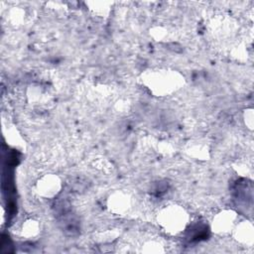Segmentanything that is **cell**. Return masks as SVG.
I'll use <instances>...</instances> for the list:
<instances>
[{
  "label": "cell",
  "instance_id": "10",
  "mask_svg": "<svg viewBox=\"0 0 254 254\" xmlns=\"http://www.w3.org/2000/svg\"><path fill=\"white\" fill-rule=\"evenodd\" d=\"M187 152L190 156L200 160H205L208 157V147L202 142H193L190 144L187 148Z\"/></svg>",
  "mask_w": 254,
  "mask_h": 254
},
{
  "label": "cell",
  "instance_id": "7",
  "mask_svg": "<svg viewBox=\"0 0 254 254\" xmlns=\"http://www.w3.org/2000/svg\"><path fill=\"white\" fill-rule=\"evenodd\" d=\"M234 238L241 244L251 246L254 242L253 225L249 221H241L235 224L232 229Z\"/></svg>",
  "mask_w": 254,
  "mask_h": 254
},
{
  "label": "cell",
  "instance_id": "14",
  "mask_svg": "<svg viewBox=\"0 0 254 254\" xmlns=\"http://www.w3.org/2000/svg\"><path fill=\"white\" fill-rule=\"evenodd\" d=\"M239 166H240V168H243L245 165H239ZM244 169H245V168H244ZM245 173H246V174H248V169H247V168L245 169Z\"/></svg>",
  "mask_w": 254,
  "mask_h": 254
},
{
  "label": "cell",
  "instance_id": "3",
  "mask_svg": "<svg viewBox=\"0 0 254 254\" xmlns=\"http://www.w3.org/2000/svg\"><path fill=\"white\" fill-rule=\"evenodd\" d=\"M107 208L116 215H127L133 209L134 198L125 190H115L107 198Z\"/></svg>",
  "mask_w": 254,
  "mask_h": 254
},
{
  "label": "cell",
  "instance_id": "12",
  "mask_svg": "<svg viewBox=\"0 0 254 254\" xmlns=\"http://www.w3.org/2000/svg\"><path fill=\"white\" fill-rule=\"evenodd\" d=\"M152 36L157 41H163L165 38H168V31L163 27H155L152 29Z\"/></svg>",
  "mask_w": 254,
  "mask_h": 254
},
{
  "label": "cell",
  "instance_id": "13",
  "mask_svg": "<svg viewBox=\"0 0 254 254\" xmlns=\"http://www.w3.org/2000/svg\"><path fill=\"white\" fill-rule=\"evenodd\" d=\"M244 120H245V124L247 125V127L249 129L253 128V110L252 109H247L245 110L244 113Z\"/></svg>",
  "mask_w": 254,
  "mask_h": 254
},
{
  "label": "cell",
  "instance_id": "4",
  "mask_svg": "<svg viewBox=\"0 0 254 254\" xmlns=\"http://www.w3.org/2000/svg\"><path fill=\"white\" fill-rule=\"evenodd\" d=\"M35 192L44 198H53L59 194L62 189V181L55 174L42 176L35 184Z\"/></svg>",
  "mask_w": 254,
  "mask_h": 254
},
{
  "label": "cell",
  "instance_id": "6",
  "mask_svg": "<svg viewBox=\"0 0 254 254\" xmlns=\"http://www.w3.org/2000/svg\"><path fill=\"white\" fill-rule=\"evenodd\" d=\"M53 94L48 85L42 83H33L29 86L27 91V99L29 103L35 106H45L51 103Z\"/></svg>",
  "mask_w": 254,
  "mask_h": 254
},
{
  "label": "cell",
  "instance_id": "11",
  "mask_svg": "<svg viewBox=\"0 0 254 254\" xmlns=\"http://www.w3.org/2000/svg\"><path fill=\"white\" fill-rule=\"evenodd\" d=\"M9 20L12 24L18 25L22 24V22L25 20V12L21 8H13L8 13Z\"/></svg>",
  "mask_w": 254,
  "mask_h": 254
},
{
  "label": "cell",
  "instance_id": "9",
  "mask_svg": "<svg viewBox=\"0 0 254 254\" xmlns=\"http://www.w3.org/2000/svg\"><path fill=\"white\" fill-rule=\"evenodd\" d=\"M139 252L143 253H162L165 252L164 244L160 239L157 238H147L140 244Z\"/></svg>",
  "mask_w": 254,
  "mask_h": 254
},
{
  "label": "cell",
  "instance_id": "5",
  "mask_svg": "<svg viewBox=\"0 0 254 254\" xmlns=\"http://www.w3.org/2000/svg\"><path fill=\"white\" fill-rule=\"evenodd\" d=\"M237 214L233 210L224 209L216 213L211 222V230L216 234H227L236 224Z\"/></svg>",
  "mask_w": 254,
  "mask_h": 254
},
{
  "label": "cell",
  "instance_id": "8",
  "mask_svg": "<svg viewBox=\"0 0 254 254\" xmlns=\"http://www.w3.org/2000/svg\"><path fill=\"white\" fill-rule=\"evenodd\" d=\"M40 222L34 218H29L23 222L21 226V236L25 239H33L40 234Z\"/></svg>",
  "mask_w": 254,
  "mask_h": 254
},
{
  "label": "cell",
  "instance_id": "1",
  "mask_svg": "<svg viewBox=\"0 0 254 254\" xmlns=\"http://www.w3.org/2000/svg\"><path fill=\"white\" fill-rule=\"evenodd\" d=\"M142 81L152 93L163 96L179 89L184 83V77L175 70L160 69L145 72Z\"/></svg>",
  "mask_w": 254,
  "mask_h": 254
},
{
  "label": "cell",
  "instance_id": "2",
  "mask_svg": "<svg viewBox=\"0 0 254 254\" xmlns=\"http://www.w3.org/2000/svg\"><path fill=\"white\" fill-rule=\"evenodd\" d=\"M190 216L186 209L180 205H167L157 214L159 225L169 234L176 235L183 232L189 224Z\"/></svg>",
  "mask_w": 254,
  "mask_h": 254
}]
</instances>
